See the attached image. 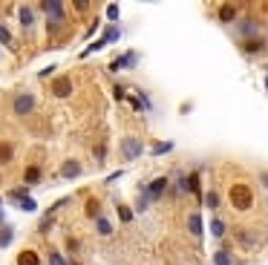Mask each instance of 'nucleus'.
Returning <instances> with one entry per match:
<instances>
[{
	"instance_id": "obj_1",
	"label": "nucleus",
	"mask_w": 268,
	"mask_h": 265,
	"mask_svg": "<svg viewBox=\"0 0 268 265\" xmlns=\"http://www.w3.org/2000/svg\"><path fill=\"white\" fill-rule=\"evenodd\" d=\"M234 239H236V245L242 251H248V254H257V251L266 248V233L260 231V228H254V225L234 228Z\"/></svg>"
},
{
	"instance_id": "obj_2",
	"label": "nucleus",
	"mask_w": 268,
	"mask_h": 265,
	"mask_svg": "<svg viewBox=\"0 0 268 265\" xmlns=\"http://www.w3.org/2000/svg\"><path fill=\"white\" fill-rule=\"evenodd\" d=\"M228 202H231V208L239 211V214H245V211H251L254 208V187L248 182H234L228 187Z\"/></svg>"
},
{
	"instance_id": "obj_3",
	"label": "nucleus",
	"mask_w": 268,
	"mask_h": 265,
	"mask_svg": "<svg viewBox=\"0 0 268 265\" xmlns=\"http://www.w3.org/2000/svg\"><path fill=\"white\" fill-rule=\"evenodd\" d=\"M234 26H236V38L239 41H251V38H260V32H263V17L245 15V17H239Z\"/></svg>"
},
{
	"instance_id": "obj_4",
	"label": "nucleus",
	"mask_w": 268,
	"mask_h": 265,
	"mask_svg": "<svg viewBox=\"0 0 268 265\" xmlns=\"http://www.w3.org/2000/svg\"><path fill=\"white\" fill-rule=\"evenodd\" d=\"M118 156H121V162H135V159H141V156H144V141H141L138 135H124L121 144H118Z\"/></svg>"
},
{
	"instance_id": "obj_5",
	"label": "nucleus",
	"mask_w": 268,
	"mask_h": 265,
	"mask_svg": "<svg viewBox=\"0 0 268 265\" xmlns=\"http://www.w3.org/2000/svg\"><path fill=\"white\" fill-rule=\"evenodd\" d=\"M35 107H38V98H35L32 92L20 89V92H15V95H12V113H15L17 118L32 116V113H35Z\"/></svg>"
},
{
	"instance_id": "obj_6",
	"label": "nucleus",
	"mask_w": 268,
	"mask_h": 265,
	"mask_svg": "<svg viewBox=\"0 0 268 265\" xmlns=\"http://www.w3.org/2000/svg\"><path fill=\"white\" fill-rule=\"evenodd\" d=\"M38 12H44L49 17L46 23H61V20H67V3H61V0H41Z\"/></svg>"
},
{
	"instance_id": "obj_7",
	"label": "nucleus",
	"mask_w": 268,
	"mask_h": 265,
	"mask_svg": "<svg viewBox=\"0 0 268 265\" xmlns=\"http://www.w3.org/2000/svg\"><path fill=\"white\" fill-rule=\"evenodd\" d=\"M118 35H121V32H118V26H107V29L101 32L98 41H92V44H89L84 52H81V61H84V58H89V55H95V52H101L104 46H107V44H116Z\"/></svg>"
},
{
	"instance_id": "obj_8",
	"label": "nucleus",
	"mask_w": 268,
	"mask_h": 265,
	"mask_svg": "<svg viewBox=\"0 0 268 265\" xmlns=\"http://www.w3.org/2000/svg\"><path fill=\"white\" fill-rule=\"evenodd\" d=\"M138 61H141V55L135 49H127V52H121L118 58H113L110 64H107V69L110 72H121V69H135L138 66Z\"/></svg>"
},
{
	"instance_id": "obj_9",
	"label": "nucleus",
	"mask_w": 268,
	"mask_h": 265,
	"mask_svg": "<svg viewBox=\"0 0 268 265\" xmlns=\"http://www.w3.org/2000/svg\"><path fill=\"white\" fill-rule=\"evenodd\" d=\"M239 52H242L245 58H260V55L268 52V41L263 35H260V38H251V41H239Z\"/></svg>"
},
{
	"instance_id": "obj_10",
	"label": "nucleus",
	"mask_w": 268,
	"mask_h": 265,
	"mask_svg": "<svg viewBox=\"0 0 268 265\" xmlns=\"http://www.w3.org/2000/svg\"><path fill=\"white\" fill-rule=\"evenodd\" d=\"M217 20L222 26H234L236 20H239V6L236 3H222L217 9Z\"/></svg>"
},
{
	"instance_id": "obj_11",
	"label": "nucleus",
	"mask_w": 268,
	"mask_h": 265,
	"mask_svg": "<svg viewBox=\"0 0 268 265\" xmlns=\"http://www.w3.org/2000/svg\"><path fill=\"white\" fill-rule=\"evenodd\" d=\"M168 187H170V179L168 176H159V179H153L144 190H147V196H150V202H159V199L168 193Z\"/></svg>"
},
{
	"instance_id": "obj_12",
	"label": "nucleus",
	"mask_w": 268,
	"mask_h": 265,
	"mask_svg": "<svg viewBox=\"0 0 268 265\" xmlns=\"http://www.w3.org/2000/svg\"><path fill=\"white\" fill-rule=\"evenodd\" d=\"M49 89H52L55 98H69V95H72V78H69V75H58V78L52 81Z\"/></svg>"
},
{
	"instance_id": "obj_13",
	"label": "nucleus",
	"mask_w": 268,
	"mask_h": 265,
	"mask_svg": "<svg viewBox=\"0 0 268 265\" xmlns=\"http://www.w3.org/2000/svg\"><path fill=\"white\" fill-rule=\"evenodd\" d=\"M17 23H20V26L29 32V29L35 26V6H29V3H20V6H17Z\"/></svg>"
},
{
	"instance_id": "obj_14",
	"label": "nucleus",
	"mask_w": 268,
	"mask_h": 265,
	"mask_svg": "<svg viewBox=\"0 0 268 265\" xmlns=\"http://www.w3.org/2000/svg\"><path fill=\"white\" fill-rule=\"evenodd\" d=\"M84 173V167H81V162L78 159H67L64 165H61V176L67 179V182H72V179H78Z\"/></svg>"
},
{
	"instance_id": "obj_15",
	"label": "nucleus",
	"mask_w": 268,
	"mask_h": 265,
	"mask_svg": "<svg viewBox=\"0 0 268 265\" xmlns=\"http://www.w3.org/2000/svg\"><path fill=\"white\" fill-rule=\"evenodd\" d=\"M184 184H187V193H193V196H196V202L202 205V196H205V193H202V176H199V170H193L190 176H184Z\"/></svg>"
},
{
	"instance_id": "obj_16",
	"label": "nucleus",
	"mask_w": 268,
	"mask_h": 265,
	"mask_svg": "<svg viewBox=\"0 0 268 265\" xmlns=\"http://www.w3.org/2000/svg\"><path fill=\"white\" fill-rule=\"evenodd\" d=\"M17 265H44V260L35 248H23L17 251Z\"/></svg>"
},
{
	"instance_id": "obj_17",
	"label": "nucleus",
	"mask_w": 268,
	"mask_h": 265,
	"mask_svg": "<svg viewBox=\"0 0 268 265\" xmlns=\"http://www.w3.org/2000/svg\"><path fill=\"white\" fill-rule=\"evenodd\" d=\"M41 179H44V170L38 165H26V170H23V184L32 187V184H38Z\"/></svg>"
},
{
	"instance_id": "obj_18",
	"label": "nucleus",
	"mask_w": 268,
	"mask_h": 265,
	"mask_svg": "<svg viewBox=\"0 0 268 265\" xmlns=\"http://www.w3.org/2000/svg\"><path fill=\"white\" fill-rule=\"evenodd\" d=\"M187 231H190V236H196V239H202V233H205V228H202V216H199V211H193V214L187 216Z\"/></svg>"
},
{
	"instance_id": "obj_19",
	"label": "nucleus",
	"mask_w": 268,
	"mask_h": 265,
	"mask_svg": "<svg viewBox=\"0 0 268 265\" xmlns=\"http://www.w3.org/2000/svg\"><path fill=\"white\" fill-rule=\"evenodd\" d=\"M15 162V144L12 141H0V167Z\"/></svg>"
},
{
	"instance_id": "obj_20",
	"label": "nucleus",
	"mask_w": 268,
	"mask_h": 265,
	"mask_svg": "<svg viewBox=\"0 0 268 265\" xmlns=\"http://www.w3.org/2000/svg\"><path fill=\"white\" fill-rule=\"evenodd\" d=\"M84 216H87V219H98V216H101V199L87 196V202H84Z\"/></svg>"
},
{
	"instance_id": "obj_21",
	"label": "nucleus",
	"mask_w": 268,
	"mask_h": 265,
	"mask_svg": "<svg viewBox=\"0 0 268 265\" xmlns=\"http://www.w3.org/2000/svg\"><path fill=\"white\" fill-rule=\"evenodd\" d=\"M208 228H211V236H214V239H225V233H228V225H225L222 216H214Z\"/></svg>"
},
{
	"instance_id": "obj_22",
	"label": "nucleus",
	"mask_w": 268,
	"mask_h": 265,
	"mask_svg": "<svg viewBox=\"0 0 268 265\" xmlns=\"http://www.w3.org/2000/svg\"><path fill=\"white\" fill-rule=\"evenodd\" d=\"M116 214H118V222H121V225H130V222H133V216H135V211L130 208V205L118 202V205H116Z\"/></svg>"
},
{
	"instance_id": "obj_23",
	"label": "nucleus",
	"mask_w": 268,
	"mask_h": 265,
	"mask_svg": "<svg viewBox=\"0 0 268 265\" xmlns=\"http://www.w3.org/2000/svg\"><path fill=\"white\" fill-rule=\"evenodd\" d=\"M0 44H3L6 49L17 52V41H15V35L9 32V26H3V23H0Z\"/></svg>"
},
{
	"instance_id": "obj_24",
	"label": "nucleus",
	"mask_w": 268,
	"mask_h": 265,
	"mask_svg": "<svg viewBox=\"0 0 268 265\" xmlns=\"http://www.w3.org/2000/svg\"><path fill=\"white\" fill-rule=\"evenodd\" d=\"M214 265H234V254H231L228 248L214 251Z\"/></svg>"
},
{
	"instance_id": "obj_25",
	"label": "nucleus",
	"mask_w": 268,
	"mask_h": 265,
	"mask_svg": "<svg viewBox=\"0 0 268 265\" xmlns=\"http://www.w3.org/2000/svg\"><path fill=\"white\" fill-rule=\"evenodd\" d=\"M15 239V228L12 225H0V248H9Z\"/></svg>"
},
{
	"instance_id": "obj_26",
	"label": "nucleus",
	"mask_w": 268,
	"mask_h": 265,
	"mask_svg": "<svg viewBox=\"0 0 268 265\" xmlns=\"http://www.w3.org/2000/svg\"><path fill=\"white\" fill-rule=\"evenodd\" d=\"M95 231H98L101 236H113V222H110L107 216L101 214L98 219H95Z\"/></svg>"
},
{
	"instance_id": "obj_27",
	"label": "nucleus",
	"mask_w": 268,
	"mask_h": 265,
	"mask_svg": "<svg viewBox=\"0 0 268 265\" xmlns=\"http://www.w3.org/2000/svg\"><path fill=\"white\" fill-rule=\"evenodd\" d=\"M219 202H222V199H219L217 190H208V193L202 196V205H205V208H211V211H217V208H219Z\"/></svg>"
},
{
	"instance_id": "obj_28",
	"label": "nucleus",
	"mask_w": 268,
	"mask_h": 265,
	"mask_svg": "<svg viewBox=\"0 0 268 265\" xmlns=\"http://www.w3.org/2000/svg\"><path fill=\"white\" fill-rule=\"evenodd\" d=\"M17 208L26 211V214H35V211H38V202H35L32 196H23V199H17Z\"/></svg>"
},
{
	"instance_id": "obj_29",
	"label": "nucleus",
	"mask_w": 268,
	"mask_h": 265,
	"mask_svg": "<svg viewBox=\"0 0 268 265\" xmlns=\"http://www.w3.org/2000/svg\"><path fill=\"white\" fill-rule=\"evenodd\" d=\"M170 150H173V141H156V144L150 147V153L153 156H165V153H170Z\"/></svg>"
},
{
	"instance_id": "obj_30",
	"label": "nucleus",
	"mask_w": 268,
	"mask_h": 265,
	"mask_svg": "<svg viewBox=\"0 0 268 265\" xmlns=\"http://www.w3.org/2000/svg\"><path fill=\"white\" fill-rule=\"evenodd\" d=\"M49 265H69V260L58 248H49Z\"/></svg>"
},
{
	"instance_id": "obj_31",
	"label": "nucleus",
	"mask_w": 268,
	"mask_h": 265,
	"mask_svg": "<svg viewBox=\"0 0 268 265\" xmlns=\"http://www.w3.org/2000/svg\"><path fill=\"white\" fill-rule=\"evenodd\" d=\"M52 225H55V216H44V219H41V225H38V233H41V236H46V233L52 231Z\"/></svg>"
},
{
	"instance_id": "obj_32",
	"label": "nucleus",
	"mask_w": 268,
	"mask_h": 265,
	"mask_svg": "<svg viewBox=\"0 0 268 265\" xmlns=\"http://www.w3.org/2000/svg\"><path fill=\"white\" fill-rule=\"evenodd\" d=\"M127 89H130V87L116 84V87H113V95H116V101H127Z\"/></svg>"
},
{
	"instance_id": "obj_33",
	"label": "nucleus",
	"mask_w": 268,
	"mask_h": 265,
	"mask_svg": "<svg viewBox=\"0 0 268 265\" xmlns=\"http://www.w3.org/2000/svg\"><path fill=\"white\" fill-rule=\"evenodd\" d=\"M127 101H130V107H133L135 113H147V110H144V104H141V98H138V95H127Z\"/></svg>"
},
{
	"instance_id": "obj_34",
	"label": "nucleus",
	"mask_w": 268,
	"mask_h": 265,
	"mask_svg": "<svg viewBox=\"0 0 268 265\" xmlns=\"http://www.w3.org/2000/svg\"><path fill=\"white\" fill-rule=\"evenodd\" d=\"M121 176H124V170H113V173H110V176L104 179V184H107V187H113V184H116Z\"/></svg>"
},
{
	"instance_id": "obj_35",
	"label": "nucleus",
	"mask_w": 268,
	"mask_h": 265,
	"mask_svg": "<svg viewBox=\"0 0 268 265\" xmlns=\"http://www.w3.org/2000/svg\"><path fill=\"white\" fill-rule=\"evenodd\" d=\"M118 12H121V9H118L116 3H110V6H107V20H113V23H116V20H118Z\"/></svg>"
},
{
	"instance_id": "obj_36",
	"label": "nucleus",
	"mask_w": 268,
	"mask_h": 265,
	"mask_svg": "<svg viewBox=\"0 0 268 265\" xmlns=\"http://www.w3.org/2000/svg\"><path fill=\"white\" fill-rule=\"evenodd\" d=\"M69 6H72L75 12H87V9H89L92 3H87V0H75V3H69Z\"/></svg>"
},
{
	"instance_id": "obj_37",
	"label": "nucleus",
	"mask_w": 268,
	"mask_h": 265,
	"mask_svg": "<svg viewBox=\"0 0 268 265\" xmlns=\"http://www.w3.org/2000/svg\"><path fill=\"white\" fill-rule=\"evenodd\" d=\"M49 75H55V66H44L41 72H38V78L44 81V78H49Z\"/></svg>"
},
{
	"instance_id": "obj_38",
	"label": "nucleus",
	"mask_w": 268,
	"mask_h": 265,
	"mask_svg": "<svg viewBox=\"0 0 268 265\" xmlns=\"http://www.w3.org/2000/svg\"><path fill=\"white\" fill-rule=\"evenodd\" d=\"M260 184L268 190V170H260Z\"/></svg>"
},
{
	"instance_id": "obj_39",
	"label": "nucleus",
	"mask_w": 268,
	"mask_h": 265,
	"mask_svg": "<svg viewBox=\"0 0 268 265\" xmlns=\"http://www.w3.org/2000/svg\"><path fill=\"white\" fill-rule=\"evenodd\" d=\"M0 225H6V214H3V208H0Z\"/></svg>"
},
{
	"instance_id": "obj_40",
	"label": "nucleus",
	"mask_w": 268,
	"mask_h": 265,
	"mask_svg": "<svg viewBox=\"0 0 268 265\" xmlns=\"http://www.w3.org/2000/svg\"><path fill=\"white\" fill-rule=\"evenodd\" d=\"M266 92H268V75H266Z\"/></svg>"
},
{
	"instance_id": "obj_41",
	"label": "nucleus",
	"mask_w": 268,
	"mask_h": 265,
	"mask_svg": "<svg viewBox=\"0 0 268 265\" xmlns=\"http://www.w3.org/2000/svg\"><path fill=\"white\" fill-rule=\"evenodd\" d=\"M0 205H3V199H0Z\"/></svg>"
},
{
	"instance_id": "obj_42",
	"label": "nucleus",
	"mask_w": 268,
	"mask_h": 265,
	"mask_svg": "<svg viewBox=\"0 0 268 265\" xmlns=\"http://www.w3.org/2000/svg\"><path fill=\"white\" fill-rule=\"evenodd\" d=\"M0 182H3V176H0Z\"/></svg>"
},
{
	"instance_id": "obj_43",
	"label": "nucleus",
	"mask_w": 268,
	"mask_h": 265,
	"mask_svg": "<svg viewBox=\"0 0 268 265\" xmlns=\"http://www.w3.org/2000/svg\"><path fill=\"white\" fill-rule=\"evenodd\" d=\"M266 69H268V66H266Z\"/></svg>"
}]
</instances>
